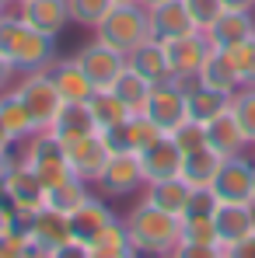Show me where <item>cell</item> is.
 <instances>
[{
  "label": "cell",
  "instance_id": "ab89813d",
  "mask_svg": "<svg viewBox=\"0 0 255 258\" xmlns=\"http://www.w3.org/2000/svg\"><path fill=\"white\" fill-rule=\"evenodd\" d=\"M185 7H189V18H192V25H196L199 32H207L213 21L220 18V11H224V0H185Z\"/></svg>",
  "mask_w": 255,
  "mask_h": 258
},
{
  "label": "cell",
  "instance_id": "7c38bea8",
  "mask_svg": "<svg viewBox=\"0 0 255 258\" xmlns=\"http://www.w3.org/2000/svg\"><path fill=\"white\" fill-rule=\"evenodd\" d=\"M109 157H112V150L105 147L101 133H87V136H81V140L67 143L70 171L77 174V178H84V181H98V174L105 171Z\"/></svg>",
  "mask_w": 255,
  "mask_h": 258
},
{
  "label": "cell",
  "instance_id": "7402d4cb",
  "mask_svg": "<svg viewBox=\"0 0 255 258\" xmlns=\"http://www.w3.org/2000/svg\"><path fill=\"white\" fill-rule=\"evenodd\" d=\"M126 63L140 74V77H147L150 84H165V81H171L168 56H165V45L158 42V39H147V42L136 45L133 52H126Z\"/></svg>",
  "mask_w": 255,
  "mask_h": 258
},
{
  "label": "cell",
  "instance_id": "f907efd6",
  "mask_svg": "<svg viewBox=\"0 0 255 258\" xmlns=\"http://www.w3.org/2000/svg\"><path fill=\"white\" fill-rule=\"evenodd\" d=\"M140 4H143V7H150V4H161V0H140Z\"/></svg>",
  "mask_w": 255,
  "mask_h": 258
},
{
  "label": "cell",
  "instance_id": "4fadbf2b",
  "mask_svg": "<svg viewBox=\"0 0 255 258\" xmlns=\"http://www.w3.org/2000/svg\"><path fill=\"white\" fill-rule=\"evenodd\" d=\"M28 237H32V244H35V255H53L74 237L70 234V216L60 213V210H49L42 206L35 220H32V230H28Z\"/></svg>",
  "mask_w": 255,
  "mask_h": 258
},
{
  "label": "cell",
  "instance_id": "277c9868",
  "mask_svg": "<svg viewBox=\"0 0 255 258\" xmlns=\"http://www.w3.org/2000/svg\"><path fill=\"white\" fill-rule=\"evenodd\" d=\"M14 94H18L21 105L28 108V115H32L35 129H53L56 115H60V108H63V101H67V98L60 94L56 81H53L49 67H45V70H32V74H25V81L18 84Z\"/></svg>",
  "mask_w": 255,
  "mask_h": 258
},
{
  "label": "cell",
  "instance_id": "7bdbcfd3",
  "mask_svg": "<svg viewBox=\"0 0 255 258\" xmlns=\"http://www.w3.org/2000/svg\"><path fill=\"white\" fill-rule=\"evenodd\" d=\"M227 255H234V258H255V234H248L245 241H238Z\"/></svg>",
  "mask_w": 255,
  "mask_h": 258
},
{
  "label": "cell",
  "instance_id": "603a6c76",
  "mask_svg": "<svg viewBox=\"0 0 255 258\" xmlns=\"http://www.w3.org/2000/svg\"><path fill=\"white\" fill-rule=\"evenodd\" d=\"M196 81L213 87V91H224V94H234V91L241 87V77H238V70H234L227 49H210V56H207V63L199 67Z\"/></svg>",
  "mask_w": 255,
  "mask_h": 258
},
{
  "label": "cell",
  "instance_id": "816d5d0a",
  "mask_svg": "<svg viewBox=\"0 0 255 258\" xmlns=\"http://www.w3.org/2000/svg\"><path fill=\"white\" fill-rule=\"evenodd\" d=\"M14 4H18V7H21V4H28V0H14Z\"/></svg>",
  "mask_w": 255,
  "mask_h": 258
},
{
  "label": "cell",
  "instance_id": "4316f807",
  "mask_svg": "<svg viewBox=\"0 0 255 258\" xmlns=\"http://www.w3.org/2000/svg\"><path fill=\"white\" fill-rule=\"evenodd\" d=\"M67 216H70V234H74L77 241H84V244L109 223V220H116L112 210H109L101 199H94V196H87L84 203H81L74 213H67Z\"/></svg>",
  "mask_w": 255,
  "mask_h": 258
},
{
  "label": "cell",
  "instance_id": "c3c4849f",
  "mask_svg": "<svg viewBox=\"0 0 255 258\" xmlns=\"http://www.w3.org/2000/svg\"><path fill=\"white\" fill-rule=\"evenodd\" d=\"M0 203H7V174L0 168Z\"/></svg>",
  "mask_w": 255,
  "mask_h": 258
},
{
  "label": "cell",
  "instance_id": "83f0119b",
  "mask_svg": "<svg viewBox=\"0 0 255 258\" xmlns=\"http://www.w3.org/2000/svg\"><path fill=\"white\" fill-rule=\"evenodd\" d=\"M53 133L63 143H74V140H81L87 133H98L91 112H87V101H63V108H60V115L53 122Z\"/></svg>",
  "mask_w": 255,
  "mask_h": 258
},
{
  "label": "cell",
  "instance_id": "74e56055",
  "mask_svg": "<svg viewBox=\"0 0 255 258\" xmlns=\"http://www.w3.org/2000/svg\"><path fill=\"white\" fill-rule=\"evenodd\" d=\"M168 136L178 143L182 154H189V150H196V147H207V126H199V122H192V119H182Z\"/></svg>",
  "mask_w": 255,
  "mask_h": 258
},
{
  "label": "cell",
  "instance_id": "f546056e",
  "mask_svg": "<svg viewBox=\"0 0 255 258\" xmlns=\"http://www.w3.org/2000/svg\"><path fill=\"white\" fill-rule=\"evenodd\" d=\"M84 199H87V181L77 178V174H70V178H63V181L45 188V206L60 210V213H74Z\"/></svg>",
  "mask_w": 255,
  "mask_h": 258
},
{
  "label": "cell",
  "instance_id": "f5cc1de1",
  "mask_svg": "<svg viewBox=\"0 0 255 258\" xmlns=\"http://www.w3.org/2000/svg\"><path fill=\"white\" fill-rule=\"evenodd\" d=\"M252 203H255V188H252Z\"/></svg>",
  "mask_w": 255,
  "mask_h": 258
},
{
  "label": "cell",
  "instance_id": "3957f363",
  "mask_svg": "<svg viewBox=\"0 0 255 258\" xmlns=\"http://www.w3.org/2000/svg\"><path fill=\"white\" fill-rule=\"evenodd\" d=\"M94 39L119 52H133L140 42L150 39V21H147V7L140 0L126 4H112V11L94 25Z\"/></svg>",
  "mask_w": 255,
  "mask_h": 258
},
{
  "label": "cell",
  "instance_id": "f6af8a7d",
  "mask_svg": "<svg viewBox=\"0 0 255 258\" xmlns=\"http://www.w3.org/2000/svg\"><path fill=\"white\" fill-rule=\"evenodd\" d=\"M14 143H18V140H14V136H11V129L4 126V119H0V157H7V154H11V147H14Z\"/></svg>",
  "mask_w": 255,
  "mask_h": 258
},
{
  "label": "cell",
  "instance_id": "836d02e7",
  "mask_svg": "<svg viewBox=\"0 0 255 258\" xmlns=\"http://www.w3.org/2000/svg\"><path fill=\"white\" fill-rule=\"evenodd\" d=\"M231 112H234L238 126L245 133V140L255 143V84H241L231 94Z\"/></svg>",
  "mask_w": 255,
  "mask_h": 258
},
{
  "label": "cell",
  "instance_id": "ac0fdd59",
  "mask_svg": "<svg viewBox=\"0 0 255 258\" xmlns=\"http://www.w3.org/2000/svg\"><path fill=\"white\" fill-rule=\"evenodd\" d=\"M18 14L32 28H39L42 35H53V39L70 25V4L67 0H28V4H21Z\"/></svg>",
  "mask_w": 255,
  "mask_h": 258
},
{
  "label": "cell",
  "instance_id": "f35d334b",
  "mask_svg": "<svg viewBox=\"0 0 255 258\" xmlns=\"http://www.w3.org/2000/svg\"><path fill=\"white\" fill-rule=\"evenodd\" d=\"M217 206H220V199H217L213 185H192V192H189V206H185V213H182V216H213Z\"/></svg>",
  "mask_w": 255,
  "mask_h": 258
},
{
  "label": "cell",
  "instance_id": "8d00e7d4",
  "mask_svg": "<svg viewBox=\"0 0 255 258\" xmlns=\"http://www.w3.org/2000/svg\"><path fill=\"white\" fill-rule=\"evenodd\" d=\"M227 52H231V63L238 70L241 84H255V35H248L245 42H238L234 49H227Z\"/></svg>",
  "mask_w": 255,
  "mask_h": 258
},
{
  "label": "cell",
  "instance_id": "e0dca14e",
  "mask_svg": "<svg viewBox=\"0 0 255 258\" xmlns=\"http://www.w3.org/2000/svg\"><path fill=\"white\" fill-rule=\"evenodd\" d=\"M136 157H140V168H143V178H147V181L175 178V174L182 171V150H178V143L171 140L168 133H165L158 143H150L147 150H140Z\"/></svg>",
  "mask_w": 255,
  "mask_h": 258
},
{
  "label": "cell",
  "instance_id": "d6986e66",
  "mask_svg": "<svg viewBox=\"0 0 255 258\" xmlns=\"http://www.w3.org/2000/svg\"><path fill=\"white\" fill-rule=\"evenodd\" d=\"M207 147L217 150L220 157L245 154L248 140H245V133H241V126H238V119H234V112H231V108H224L220 115H213L210 122H207Z\"/></svg>",
  "mask_w": 255,
  "mask_h": 258
},
{
  "label": "cell",
  "instance_id": "b9f144b4",
  "mask_svg": "<svg viewBox=\"0 0 255 258\" xmlns=\"http://www.w3.org/2000/svg\"><path fill=\"white\" fill-rule=\"evenodd\" d=\"M175 255H182V258H220L224 251L217 244H178Z\"/></svg>",
  "mask_w": 255,
  "mask_h": 258
},
{
  "label": "cell",
  "instance_id": "9a60e30c",
  "mask_svg": "<svg viewBox=\"0 0 255 258\" xmlns=\"http://www.w3.org/2000/svg\"><path fill=\"white\" fill-rule=\"evenodd\" d=\"M158 126L171 133L182 119H189L185 112V91L175 84V81H165V84H154L150 87V98H147V108H143Z\"/></svg>",
  "mask_w": 255,
  "mask_h": 258
},
{
  "label": "cell",
  "instance_id": "6da1fadb",
  "mask_svg": "<svg viewBox=\"0 0 255 258\" xmlns=\"http://www.w3.org/2000/svg\"><path fill=\"white\" fill-rule=\"evenodd\" d=\"M0 52L14 63L18 74L45 70L56 59V42L53 35H42L32 28L21 14H0Z\"/></svg>",
  "mask_w": 255,
  "mask_h": 258
},
{
  "label": "cell",
  "instance_id": "db71d44e",
  "mask_svg": "<svg viewBox=\"0 0 255 258\" xmlns=\"http://www.w3.org/2000/svg\"><path fill=\"white\" fill-rule=\"evenodd\" d=\"M116 4H126V0H116Z\"/></svg>",
  "mask_w": 255,
  "mask_h": 258
},
{
  "label": "cell",
  "instance_id": "681fc988",
  "mask_svg": "<svg viewBox=\"0 0 255 258\" xmlns=\"http://www.w3.org/2000/svg\"><path fill=\"white\" fill-rule=\"evenodd\" d=\"M11 4H14V0H0V14H4V11H7Z\"/></svg>",
  "mask_w": 255,
  "mask_h": 258
},
{
  "label": "cell",
  "instance_id": "5b68a950",
  "mask_svg": "<svg viewBox=\"0 0 255 258\" xmlns=\"http://www.w3.org/2000/svg\"><path fill=\"white\" fill-rule=\"evenodd\" d=\"M25 143H28V150H25V164L42 178L45 188L74 174V171H70V161H67V143H63L53 129H39V133H32Z\"/></svg>",
  "mask_w": 255,
  "mask_h": 258
},
{
  "label": "cell",
  "instance_id": "30bf717a",
  "mask_svg": "<svg viewBox=\"0 0 255 258\" xmlns=\"http://www.w3.org/2000/svg\"><path fill=\"white\" fill-rule=\"evenodd\" d=\"M165 45V56H168V67H171V77H196L199 67L207 63L210 56V39L207 32H189V35H178V39H168Z\"/></svg>",
  "mask_w": 255,
  "mask_h": 258
},
{
  "label": "cell",
  "instance_id": "1f68e13d",
  "mask_svg": "<svg viewBox=\"0 0 255 258\" xmlns=\"http://www.w3.org/2000/svg\"><path fill=\"white\" fill-rule=\"evenodd\" d=\"M150 87H154V84H150L147 77H140V74L126 63V70L119 74V81L112 84V91L126 101L133 112H143V108H147V98H150Z\"/></svg>",
  "mask_w": 255,
  "mask_h": 258
},
{
  "label": "cell",
  "instance_id": "11a10c76",
  "mask_svg": "<svg viewBox=\"0 0 255 258\" xmlns=\"http://www.w3.org/2000/svg\"><path fill=\"white\" fill-rule=\"evenodd\" d=\"M0 168H4V157H0Z\"/></svg>",
  "mask_w": 255,
  "mask_h": 258
},
{
  "label": "cell",
  "instance_id": "9c48e42d",
  "mask_svg": "<svg viewBox=\"0 0 255 258\" xmlns=\"http://www.w3.org/2000/svg\"><path fill=\"white\" fill-rule=\"evenodd\" d=\"M252 188H255V164L248 157L234 154L224 157L220 171L213 178V192L220 203H252Z\"/></svg>",
  "mask_w": 255,
  "mask_h": 258
},
{
  "label": "cell",
  "instance_id": "f1b7e54d",
  "mask_svg": "<svg viewBox=\"0 0 255 258\" xmlns=\"http://www.w3.org/2000/svg\"><path fill=\"white\" fill-rule=\"evenodd\" d=\"M220 164H224V157H220L217 150H210V147H196V150L182 154V171L178 174H182L189 185H213Z\"/></svg>",
  "mask_w": 255,
  "mask_h": 258
},
{
  "label": "cell",
  "instance_id": "7a4b0ae2",
  "mask_svg": "<svg viewBox=\"0 0 255 258\" xmlns=\"http://www.w3.org/2000/svg\"><path fill=\"white\" fill-rule=\"evenodd\" d=\"M126 230L136 255H175V248L182 244V216L158 210L143 199L126 216Z\"/></svg>",
  "mask_w": 255,
  "mask_h": 258
},
{
  "label": "cell",
  "instance_id": "ee69618b",
  "mask_svg": "<svg viewBox=\"0 0 255 258\" xmlns=\"http://www.w3.org/2000/svg\"><path fill=\"white\" fill-rule=\"evenodd\" d=\"M14 74H18V70H14V63L0 52V94H4V91H7V84L14 81Z\"/></svg>",
  "mask_w": 255,
  "mask_h": 258
},
{
  "label": "cell",
  "instance_id": "484cf974",
  "mask_svg": "<svg viewBox=\"0 0 255 258\" xmlns=\"http://www.w3.org/2000/svg\"><path fill=\"white\" fill-rule=\"evenodd\" d=\"M87 112H91L98 133H101V129H112V126H123L129 115H133V108H129L112 87H109V91H94V94L87 98Z\"/></svg>",
  "mask_w": 255,
  "mask_h": 258
},
{
  "label": "cell",
  "instance_id": "44dd1931",
  "mask_svg": "<svg viewBox=\"0 0 255 258\" xmlns=\"http://www.w3.org/2000/svg\"><path fill=\"white\" fill-rule=\"evenodd\" d=\"M136 248L129 241L126 220H109L91 241H87V258H133Z\"/></svg>",
  "mask_w": 255,
  "mask_h": 258
},
{
  "label": "cell",
  "instance_id": "ffe728a7",
  "mask_svg": "<svg viewBox=\"0 0 255 258\" xmlns=\"http://www.w3.org/2000/svg\"><path fill=\"white\" fill-rule=\"evenodd\" d=\"M189 192H192V185L182 174H175V178H161V181H147L143 185V203L182 216L185 206H189Z\"/></svg>",
  "mask_w": 255,
  "mask_h": 258
},
{
  "label": "cell",
  "instance_id": "5bb4252c",
  "mask_svg": "<svg viewBox=\"0 0 255 258\" xmlns=\"http://www.w3.org/2000/svg\"><path fill=\"white\" fill-rule=\"evenodd\" d=\"M147 21H150V39H158V42H168V39H178V35L196 32L185 0H161V4H150V7H147Z\"/></svg>",
  "mask_w": 255,
  "mask_h": 258
},
{
  "label": "cell",
  "instance_id": "d4e9b609",
  "mask_svg": "<svg viewBox=\"0 0 255 258\" xmlns=\"http://www.w3.org/2000/svg\"><path fill=\"white\" fill-rule=\"evenodd\" d=\"M49 74H53V81H56L60 94H63L67 101H87V98L94 94V84L87 81V74L81 70L77 56H74V59H60V63L53 59Z\"/></svg>",
  "mask_w": 255,
  "mask_h": 258
},
{
  "label": "cell",
  "instance_id": "d590c367",
  "mask_svg": "<svg viewBox=\"0 0 255 258\" xmlns=\"http://www.w3.org/2000/svg\"><path fill=\"white\" fill-rule=\"evenodd\" d=\"M67 4H70V21H77L84 28H94L112 11L116 0H67Z\"/></svg>",
  "mask_w": 255,
  "mask_h": 258
},
{
  "label": "cell",
  "instance_id": "2e32d148",
  "mask_svg": "<svg viewBox=\"0 0 255 258\" xmlns=\"http://www.w3.org/2000/svg\"><path fill=\"white\" fill-rule=\"evenodd\" d=\"M248 35H255V18H252V11H238V7H224L220 18L207 28L210 49H234Z\"/></svg>",
  "mask_w": 255,
  "mask_h": 258
},
{
  "label": "cell",
  "instance_id": "ba28073f",
  "mask_svg": "<svg viewBox=\"0 0 255 258\" xmlns=\"http://www.w3.org/2000/svg\"><path fill=\"white\" fill-rule=\"evenodd\" d=\"M94 185H98L101 196H109V199H123V196H129V192L143 188L147 178H143V168H140V157H136L133 150L112 154L109 164H105V171L98 174Z\"/></svg>",
  "mask_w": 255,
  "mask_h": 258
},
{
  "label": "cell",
  "instance_id": "7dc6e473",
  "mask_svg": "<svg viewBox=\"0 0 255 258\" xmlns=\"http://www.w3.org/2000/svg\"><path fill=\"white\" fill-rule=\"evenodd\" d=\"M224 7H238V11H255V0H224Z\"/></svg>",
  "mask_w": 255,
  "mask_h": 258
},
{
  "label": "cell",
  "instance_id": "d6a6232c",
  "mask_svg": "<svg viewBox=\"0 0 255 258\" xmlns=\"http://www.w3.org/2000/svg\"><path fill=\"white\" fill-rule=\"evenodd\" d=\"M126 133H129V150H133V154L147 150L150 143H158V140L165 136V129L158 126L147 112H133L126 119Z\"/></svg>",
  "mask_w": 255,
  "mask_h": 258
},
{
  "label": "cell",
  "instance_id": "8992f818",
  "mask_svg": "<svg viewBox=\"0 0 255 258\" xmlns=\"http://www.w3.org/2000/svg\"><path fill=\"white\" fill-rule=\"evenodd\" d=\"M4 174H7V203L14 210H42L45 206V185L42 178L25 164V157H4Z\"/></svg>",
  "mask_w": 255,
  "mask_h": 258
},
{
  "label": "cell",
  "instance_id": "cb8c5ba5",
  "mask_svg": "<svg viewBox=\"0 0 255 258\" xmlns=\"http://www.w3.org/2000/svg\"><path fill=\"white\" fill-rule=\"evenodd\" d=\"M224 108H231V94H224V91H213V87L199 84V81L185 91V112L199 126H207L213 115H220Z\"/></svg>",
  "mask_w": 255,
  "mask_h": 258
},
{
  "label": "cell",
  "instance_id": "60d3db41",
  "mask_svg": "<svg viewBox=\"0 0 255 258\" xmlns=\"http://www.w3.org/2000/svg\"><path fill=\"white\" fill-rule=\"evenodd\" d=\"M25 255H35V244L28 234H21V230L0 234V258H25Z\"/></svg>",
  "mask_w": 255,
  "mask_h": 258
},
{
  "label": "cell",
  "instance_id": "8fae6325",
  "mask_svg": "<svg viewBox=\"0 0 255 258\" xmlns=\"http://www.w3.org/2000/svg\"><path fill=\"white\" fill-rule=\"evenodd\" d=\"M213 223H217V241L224 248V255L255 234V203H220L213 210Z\"/></svg>",
  "mask_w": 255,
  "mask_h": 258
},
{
  "label": "cell",
  "instance_id": "e575fe53",
  "mask_svg": "<svg viewBox=\"0 0 255 258\" xmlns=\"http://www.w3.org/2000/svg\"><path fill=\"white\" fill-rule=\"evenodd\" d=\"M182 244H217L220 248L213 216H182Z\"/></svg>",
  "mask_w": 255,
  "mask_h": 258
},
{
  "label": "cell",
  "instance_id": "bcb514c9",
  "mask_svg": "<svg viewBox=\"0 0 255 258\" xmlns=\"http://www.w3.org/2000/svg\"><path fill=\"white\" fill-rule=\"evenodd\" d=\"M14 230V213H11V203H0V234Z\"/></svg>",
  "mask_w": 255,
  "mask_h": 258
},
{
  "label": "cell",
  "instance_id": "4dcf8cb0",
  "mask_svg": "<svg viewBox=\"0 0 255 258\" xmlns=\"http://www.w3.org/2000/svg\"><path fill=\"white\" fill-rule=\"evenodd\" d=\"M0 119H4V126L11 129V136H14L18 143H25L32 133H39L18 94H0Z\"/></svg>",
  "mask_w": 255,
  "mask_h": 258
},
{
  "label": "cell",
  "instance_id": "52a82bcc",
  "mask_svg": "<svg viewBox=\"0 0 255 258\" xmlns=\"http://www.w3.org/2000/svg\"><path fill=\"white\" fill-rule=\"evenodd\" d=\"M77 63L87 74V81L94 84V91H109L119 81V74L126 70V52H119V49H112V45L94 39L91 45H84L77 52Z\"/></svg>",
  "mask_w": 255,
  "mask_h": 258
}]
</instances>
